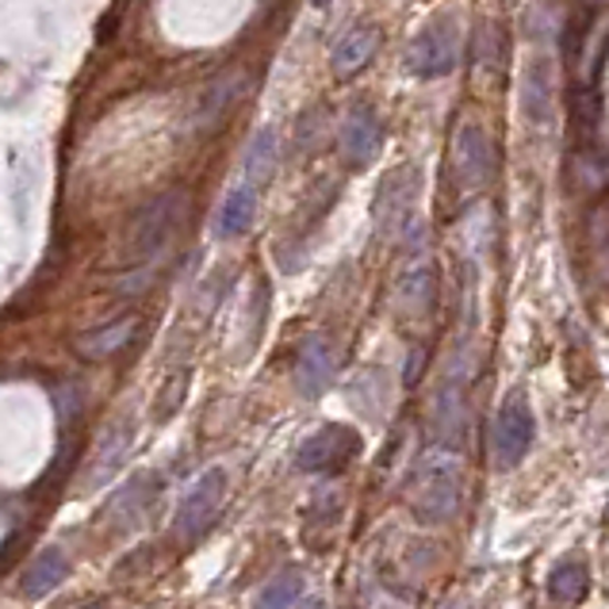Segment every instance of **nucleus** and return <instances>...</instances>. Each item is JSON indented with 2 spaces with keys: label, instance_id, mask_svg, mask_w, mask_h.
I'll return each mask as SVG.
<instances>
[{
  "label": "nucleus",
  "instance_id": "obj_1",
  "mask_svg": "<svg viewBox=\"0 0 609 609\" xmlns=\"http://www.w3.org/2000/svg\"><path fill=\"white\" fill-rule=\"evenodd\" d=\"M411 510L425 525H441L461 503V453L453 445H433L422 453L411 475Z\"/></svg>",
  "mask_w": 609,
  "mask_h": 609
},
{
  "label": "nucleus",
  "instance_id": "obj_2",
  "mask_svg": "<svg viewBox=\"0 0 609 609\" xmlns=\"http://www.w3.org/2000/svg\"><path fill=\"white\" fill-rule=\"evenodd\" d=\"M180 215H185V192H162L157 199H149L131 219L127 238H123L120 249L123 269H154L157 257L169 246L173 230H177Z\"/></svg>",
  "mask_w": 609,
  "mask_h": 609
},
{
  "label": "nucleus",
  "instance_id": "obj_3",
  "mask_svg": "<svg viewBox=\"0 0 609 609\" xmlns=\"http://www.w3.org/2000/svg\"><path fill=\"white\" fill-rule=\"evenodd\" d=\"M456 58H461V31H456V20L437 16V20H430L419 35H414L406 62H411L414 78L437 81L456 70Z\"/></svg>",
  "mask_w": 609,
  "mask_h": 609
},
{
  "label": "nucleus",
  "instance_id": "obj_4",
  "mask_svg": "<svg viewBox=\"0 0 609 609\" xmlns=\"http://www.w3.org/2000/svg\"><path fill=\"white\" fill-rule=\"evenodd\" d=\"M223 498H227V472H223V468H207L188 487V495L180 498L173 533H177L180 540H199L215 525V517H219Z\"/></svg>",
  "mask_w": 609,
  "mask_h": 609
},
{
  "label": "nucleus",
  "instance_id": "obj_5",
  "mask_svg": "<svg viewBox=\"0 0 609 609\" xmlns=\"http://www.w3.org/2000/svg\"><path fill=\"white\" fill-rule=\"evenodd\" d=\"M453 173L464 192H483L495 173V146L479 123H464L453 138Z\"/></svg>",
  "mask_w": 609,
  "mask_h": 609
},
{
  "label": "nucleus",
  "instance_id": "obj_6",
  "mask_svg": "<svg viewBox=\"0 0 609 609\" xmlns=\"http://www.w3.org/2000/svg\"><path fill=\"white\" fill-rule=\"evenodd\" d=\"M357 448H361V437H357L349 425H322L319 433H311V437L299 445L296 464L303 472L330 475V472L345 468V464L357 456Z\"/></svg>",
  "mask_w": 609,
  "mask_h": 609
},
{
  "label": "nucleus",
  "instance_id": "obj_7",
  "mask_svg": "<svg viewBox=\"0 0 609 609\" xmlns=\"http://www.w3.org/2000/svg\"><path fill=\"white\" fill-rule=\"evenodd\" d=\"M533 433H537V422H533V411L525 403V395L517 391L503 403L495 422V461L498 468H514V464L525 461V453L533 448Z\"/></svg>",
  "mask_w": 609,
  "mask_h": 609
},
{
  "label": "nucleus",
  "instance_id": "obj_8",
  "mask_svg": "<svg viewBox=\"0 0 609 609\" xmlns=\"http://www.w3.org/2000/svg\"><path fill=\"white\" fill-rule=\"evenodd\" d=\"M383 142V123L369 104L349 107V115L341 120V154L353 165H369L380 154Z\"/></svg>",
  "mask_w": 609,
  "mask_h": 609
},
{
  "label": "nucleus",
  "instance_id": "obj_9",
  "mask_svg": "<svg viewBox=\"0 0 609 609\" xmlns=\"http://www.w3.org/2000/svg\"><path fill=\"white\" fill-rule=\"evenodd\" d=\"M414 188H419V180H414V169L391 173V177L380 185V199H375V219H380V227L388 230V235H395L399 227L414 223L411 219Z\"/></svg>",
  "mask_w": 609,
  "mask_h": 609
},
{
  "label": "nucleus",
  "instance_id": "obj_10",
  "mask_svg": "<svg viewBox=\"0 0 609 609\" xmlns=\"http://www.w3.org/2000/svg\"><path fill=\"white\" fill-rule=\"evenodd\" d=\"M135 333H138L135 314H120V319L104 322V327L85 330L78 341H73V349H78V357H85V361H107V357H115L123 345H131Z\"/></svg>",
  "mask_w": 609,
  "mask_h": 609
},
{
  "label": "nucleus",
  "instance_id": "obj_11",
  "mask_svg": "<svg viewBox=\"0 0 609 609\" xmlns=\"http://www.w3.org/2000/svg\"><path fill=\"white\" fill-rule=\"evenodd\" d=\"M553 65L540 58L522 78V115L529 127H548L553 123Z\"/></svg>",
  "mask_w": 609,
  "mask_h": 609
},
{
  "label": "nucleus",
  "instance_id": "obj_12",
  "mask_svg": "<svg viewBox=\"0 0 609 609\" xmlns=\"http://www.w3.org/2000/svg\"><path fill=\"white\" fill-rule=\"evenodd\" d=\"M333 380V349L327 338H307L296 361V388L303 395H322Z\"/></svg>",
  "mask_w": 609,
  "mask_h": 609
},
{
  "label": "nucleus",
  "instance_id": "obj_13",
  "mask_svg": "<svg viewBox=\"0 0 609 609\" xmlns=\"http://www.w3.org/2000/svg\"><path fill=\"white\" fill-rule=\"evenodd\" d=\"M257 196H261V192L238 180V185L227 192V199H223L219 215H215V238L246 235L249 223H254V215H257Z\"/></svg>",
  "mask_w": 609,
  "mask_h": 609
},
{
  "label": "nucleus",
  "instance_id": "obj_14",
  "mask_svg": "<svg viewBox=\"0 0 609 609\" xmlns=\"http://www.w3.org/2000/svg\"><path fill=\"white\" fill-rule=\"evenodd\" d=\"M375 47H380V31L353 28L338 47H333V54H330L333 73H338V78H353V73H361L364 65H369V58L375 54Z\"/></svg>",
  "mask_w": 609,
  "mask_h": 609
},
{
  "label": "nucleus",
  "instance_id": "obj_15",
  "mask_svg": "<svg viewBox=\"0 0 609 609\" xmlns=\"http://www.w3.org/2000/svg\"><path fill=\"white\" fill-rule=\"evenodd\" d=\"M277 157H280L277 131H272V127L257 131L254 142H249V149H246V165H241V185H249V188L261 192L265 185H269L272 169H277Z\"/></svg>",
  "mask_w": 609,
  "mask_h": 609
},
{
  "label": "nucleus",
  "instance_id": "obj_16",
  "mask_svg": "<svg viewBox=\"0 0 609 609\" xmlns=\"http://www.w3.org/2000/svg\"><path fill=\"white\" fill-rule=\"evenodd\" d=\"M65 575H70V560H65L62 548H43V553L31 560L28 571H23L20 590L28 598H43L58 587V582H65Z\"/></svg>",
  "mask_w": 609,
  "mask_h": 609
},
{
  "label": "nucleus",
  "instance_id": "obj_17",
  "mask_svg": "<svg viewBox=\"0 0 609 609\" xmlns=\"http://www.w3.org/2000/svg\"><path fill=\"white\" fill-rule=\"evenodd\" d=\"M590 590V579H587V567L575 564V560H564L556 564V571L548 575V598L560 606H575L582 602Z\"/></svg>",
  "mask_w": 609,
  "mask_h": 609
},
{
  "label": "nucleus",
  "instance_id": "obj_18",
  "mask_svg": "<svg viewBox=\"0 0 609 609\" xmlns=\"http://www.w3.org/2000/svg\"><path fill=\"white\" fill-rule=\"evenodd\" d=\"M131 441H135L131 425H120V430L107 433V441H104V448H100V456H96L93 472H89V479H93V483H107V479H112V475L123 468V461L131 456Z\"/></svg>",
  "mask_w": 609,
  "mask_h": 609
},
{
  "label": "nucleus",
  "instance_id": "obj_19",
  "mask_svg": "<svg viewBox=\"0 0 609 609\" xmlns=\"http://www.w3.org/2000/svg\"><path fill=\"white\" fill-rule=\"evenodd\" d=\"M299 595H303V575H299L296 567H288V571L272 575V579L261 587L257 609H291L299 602Z\"/></svg>",
  "mask_w": 609,
  "mask_h": 609
},
{
  "label": "nucleus",
  "instance_id": "obj_20",
  "mask_svg": "<svg viewBox=\"0 0 609 609\" xmlns=\"http://www.w3.org/2000/svg\"><path fill=\"white\" fill-rule=\"evenodd\" d=\"M403 296H406V303L419 307V311H425V307L433 303V269H430V261H419L411 272H406Z\"/></svg>",
  "mask_w": 609,
  "mask_h": 609
},
{
  "label": "nucleus",
  "instance_id": "obj_21",
  "mask_svg": "<svg viewBox=\"0 0 609 609\" xmlns=\"http://www.w3.org/2000/svg\"><path fill=\"white\" fill-rule=\"evenodd\" d=\"M498 47H503L498 23H479V31H475V65L483 73H498Z\"/></svg>",
  "mask_w": 609,
  "mask_h": 609
},
{
  "label": "nucleus",
  "instance_id": "obj_22",
  "mask_svg": "<svg viewBox=\"0 0 609 609\" xmlns=\"http://www.w3.org/2000/svg\"><path fill=\"white\" fill-rule=\"evenodd\" d=\"M188 380H192L188 372H173L169 380H165L162 395H157V403H154V419L157 422H169L173 414L180 411V403H185V391H188Z\"/></svg>",
  "mask_w": 609,
  "mask_h": 609
},
{
  "label": "nucleus",
  "instance_id": "obj_23",
  "mask_svg": "<svg viewBox=\"0 0 609 609\" xmlns=\"http://www.w3.org/2000/svg\"><path fill=\"white\" fill-rule=\"evenodd\" d=\"M81 609H104V606H100V602H89V606H81Z\"/></svg>",
  "mask_w": 609,
  "mask_h": 609
},
{
  "label": "nucleus",
  "instance_id": "obj_24",
  "mask_svg": "<svg viewBox=\"0 0 609 609\" xmlns=\"http://www.w3.org/2000/svg\"><path fill=\"white\" fill-rule=\"evenodd\" d=\"M330 4V0H314V8H327Z\"/></svg>",
  "mask_w": 609,
  "mask_h": 609
},
{
  "label": "nucleus",
  "instance_id": "obj_25",
  "mask_svg": "<svg viewBox=\"0 0 609 609\" xmlns=\"http://www.w3.org/2000/svg\"><path fill=\"white\" fill-rule=\"evenodd\" d=\"M311 609H322V602H314V606H311Z\"/></svg>",
  "mask_w": 609,
  "mask_h": 609
}]
</instances>
